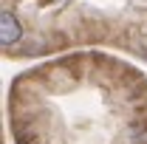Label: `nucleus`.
<instances>
[{
	"label": "nucleus",
	"mask_w": 147,
	"mask_h": 144,
	"mask_svg": "<svg viewBox=\"0 0 147 144\" xmlns=\"http://www.w3.org/2000/svg\"><path fill=\"white\" fill-rule=\"evenodd\" d=\"M20 37H23V26L14 17V11H3L0 14V42L6 48H11V45L20 42Z\"/></svg>",
	"instance_id": "1"
}]
</instances>
